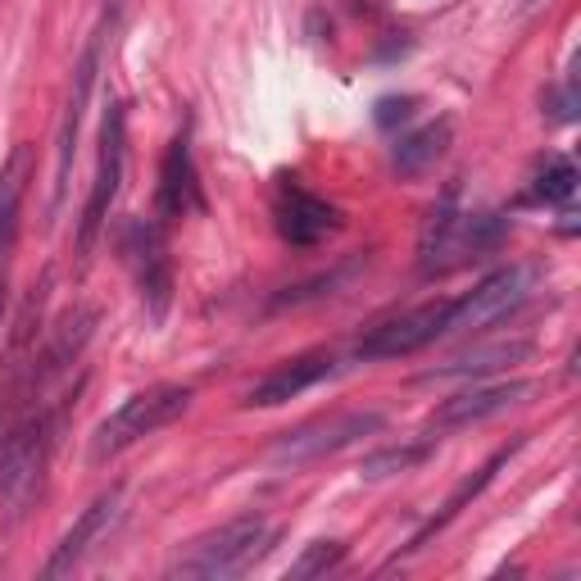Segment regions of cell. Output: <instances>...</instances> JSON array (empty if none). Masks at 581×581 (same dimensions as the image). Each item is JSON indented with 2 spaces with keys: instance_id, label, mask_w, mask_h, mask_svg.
Listing matches in <instances>:
<instances>
[{
  "instance_id": "cell-1",
  "label": "cell",
  "mask_w": 581,
  "mask_h": 581,
  "mask_svg": "<svg viewBox=\"0 0 581 581\" xmlns=\"http://www.w3.org/2000/svg\"><path fill=\"white\" fill-rule=\"evenodd\" d=\"M55 432H60V418L37 409V414H23L10 432L0 436V513L10 522H19L41 495Z\"/></svg>"
},
{
  "instance_id": "cell-5",
  "label": "cell",
  "mask_w": 581,
  "mask_h": 581,
  "mask_svg": "<svg viewBox=\"0 0 581 581\" xmlns=\"http://www.w3.org/2000/svg\"><path fill=\"white\" fill-rule=\"evenodd\" d=\"M123 168H128V109L119 100H109L105 123H100V159H96V182H91L87 209H82L78 223V259L87 264L91 250H96L100 232H105V218L114 209L123 191Z\"/></svg>"
},
{
  "instance_id": "cell-12",
  "label": "cell",
  "mask_w": 581,
  "mask_h": 581,
  "mask_svg": "<svg viewBox=\"0 0 581 581\" xmlns=\"http://www.w3.org/2000/svg\"><path fill=\"white\" fill-rule=\"evenodd\" d=\"M536 395V382H491V386H468V391L450 395L432 409V432H450V427H468V423H482L491 414H504L509 404L527 400Z\"/></svg>"
},
{
  "instance_id": "cell-15",
  "label": "cell",
  "mask_w": 581,
  "mask_h": 581,
  "mask_svg": "<svg viewBox=\"0 0 581 581\" xmlns=\"http://www.w3.org/2000/svg\"><path fill=\"white\" fill-rule=\"evenodd\" d=\"M155 209H159V223L168 218H182L191 209H200V187H196V164H191V141L182 132L164 155V168H159V196H155Z\"/></svg>"
},
{
  "instance_id": "cell-10",
  "label": "cell",
  "mask_w": 581,
  "mask_h": 581,
  "mask_svg": "<svg viewBox=\"0 0 581 581\" xmlns=\"http://www.w3.org/2000/svg\"><path fill=\"white\" fill-rule=\"evenodd\" d=\"M96 69H100V37L87 41L82 50L78 69H73V82H69V100H64V119H60V132H55V200H50V214H60L64 196H69V173H73V159H78V132H82V114H87V96H91V82H96Z\"/></svg>"
},
{
  "instance_id": "cell-7",
  "label": "cell",
  "mask_w": 581,
  "mask_h": 581,
  "mask_svg": "<svg viewBox=\"0 0 581 581\" xmlns=\"http://www.w3.org/2000/svg\"><path fill=\"white\" fill-rule=\"evenodd\" d=\"M527 296H532V268H522V264L500 268V273H491L486 282H477V291H468L463 300H454L450 318H445V336L482 332V327L509 318Z\"/></svg>"
},
{
  "instance_id": "cell-16",
  "label": "cell",
  "mask_w": 581,
  "mask_h": 581,
  "mask_svg": "<svg viewBox=\"0 0 581 581\" xmlns=\"http://www.w3.org/2000/svg\"><path fill=\"white\" fill-rule=\"evenodd\" d=\"M518 450H522V436H518V441H509V445H500V450H495L491 459H486L482 468H477V473H468V477H463V482H459V486H454V491H450V500L441 504V513H432V518H427V527H423V532L414 536V541H409V550H404V554L423 550V545L432 541L436 532H445V527H450V522L459 518V513L468 509V504H473L477 495H482L486 486L495 482V473H500V468H504V463H509V459H513V454H518Z\"/></svg>"
},
{
  "instance_id": "cell-14",
  "label": "cell",
  "mask_w": 581,
  "mask_h": 581,
  "mask_svg": "<svg viewBox=\"0 0 581 581\" xmlns=\"http://www.w3.org/2000/svg\"><path fill=\"white\" fill-rule=\"evenodd\" d=\"M277 232H282L291 246H318L323 237H332L336 227H341V214H336L327 200L309 196L300 187H286L277 196Z\"/></svg>"
},
{
  "instance_id": "cell-9",
  "label": "cell",
  "mask_w": 581,
  "mask_h": 581,
  "mask_svg": "<svg viewBox=\"0 0 581 581\" xmlns=\"http://www.w3.org/2000/svg\"><path fill=\"white\" fill-rule=\"evenodd\" d=\"M450 305H454V300H436V305L409 309V314H400V318H391V323L373 327V332L355 345V355L368 359V364H373V359H404V355H414V350L432 345L436 336H445Z\"/></svg>"
},
{
  "instance_id": "cell-22",
  "label": "cell",
  "mask_w": 581,
  "mask_h": 581,
  "mask_svg": "<svg viewBox=\"0 0 581 581\" xmlns=\"http://www.w3.org/2000/svg\"><path fill=\"white\" fill-rule=\"evenodd\" d=\"M345 559V545L341 541H314L305 545V554H300L291 568H286V581H314V577H327V572L336 568V563Z\"/></svg>"
},
{
  "instance_id": "cell-20",
  "label": "cell",
  "mask_w": 581,
  "mask_h": 581,
  "mask_svg": "<svg viewBox=\"0 0 581 581\" xmlns=\"http://www.w3.org/2000/svg\"><path fill=\"white\" fill-rule=\"evenodd\" d=\"M450 141H454V123L450 119L427 123V128L409 132V137L391 150V168H395V173H404V178H418V173H427V168L450 150Z\"/></svg>"
},
{
  "instance_id": "cell-19",
  "label": "cell",
  "mask_w": 581,
  "mask_h": 581,
  "mask_svg": "<svg viewBox=\"0 0 581 581\" xmlns=\"http://www.w3.org/2000/svg\"><path fill=\"white\" fill-rule=\"evenodd\" d=\"M91 332H96V309L91 305L69 309V314L60 318V327H55V341H50L46 355H41V368H32V386H46L50 377H60L64 368L82 355V345L91 341Z\"/></svg>"
},
{
  "instance_id": "cell-21",
  "label": "cell",
  "mask_w": 581,
  "mask_h": 581,
  "mask_svg": "<svg viewBox=\"0 0 581 581\" xmlns=\"http://www.w3.org/2000/svg\"><path fill=\"white\" fill-rule=\"evenodd\" d=\"M432 454V441H414V445H382V450L364 454V468L359 473L368 482H382V477H400V473H414L418 463H427Z\"/></svg>"
},
{
  "instance_id": "cell-23",
  "label": "cell",
  "mask_w": 581,
  "mask_h": 581,
  "mask_svg": "<svg viewBox=\"0 0 581 581\" xmlns=\"http://www.w3.org/2000/svg\"><path fill=\"white\" fill-rule=\"evenodd\" d=\"M572 191H577V168H572V159L554 155L550 164L536 173V196L563 205V200H572Z\"/></svg>"
},
{
  "instance_id": "cell-2",
  "label": "cell",
  "mask_w": 581,
  "mask_h": 581,
  "mask_svg": "<svg viewBox=\"0 0 581 581\" xmlns=\"http://www.w3.org/2000/svg\"><path fill=\"white\" fill-rule=\"evenodd\" d=\"M268 541V522L259 513L246 518H232L214 532L196 536L191 545H182L168 563V577L173 581H223V577H241L250 563L264 554Z\"/></svg>"
},
{
  "instance_id": "cell-13",
  "label": "cell",
  "mask_w": 581,
  "mask_h": 581,
  "mask_svg": "<svg viewBox=\"0 0 581 581\" xmlns=\"http://www.w3.org/2000/svg\"><path fill=\"white\" fill-rule=\"evenodd\" d=\"M336 373V359L332 355H300V359H286V364H277L268 377H259L255 386L246 391V409H277V404L296 400V395H305L309 386H318L323 377Z\"/></svg>"
},
{
  "instance_id": "cell-11",
  "label": "cell",
  "mask_w": 581,
  "mask_h": 581,
  "mask_svg": "<svg viewBox=\"0 0 581 581\" xmlns=\"http://www.w3.org/2000/svg\"><path fill=\"white\" fill-rule=\"evenodd\" d=\"M119 518H123V486H109V491L100 495L91 509H82V518L73 522L69 532L60 536L55 554H50L46 568H41V577H69V572L78 568V563L87 559V554L96 550V545L105 541L114 527H119Z\"/></svg>"
},
{
  "instance_id": "cell-6",
  "label": "cell",
  "mask_w": 581,
  "mask_h": 581,
  "mask_svg": "<svg viewBox=\"0 0 581 581\" xmlns=\"http://www.w3.org/2000/svg\"><path fill=\"white\" fill-rule=\"evenodd\" d=\"M386 427V414L377 409H341V414H323V418H309V423L291 427L273 441L268 459L282 463V468H300V463H314L323 454H336L345 445L364 441V436L382 432Z\"/></svg>"
},
{
  "instance_id": "cell-3",
  "label": "cell",
  "mask_w": 581,
  "mask_h": 581,
  "mask_svg": "<svg viewBox=\"0 0 581 581\" xmlns=\"http://www.w3.org/2000/svg\"><path fill=\"white\" fill-rule=\"evenodd\" d=\"M504 232H509V223L500 214H459L454 196H445L423 223L418 264H423V273H450L463 259L495 250L504 241Z\"/></svg>"
},
{
  "instance_id": "cell-4",
  "label": "cell",
  "mask_w": 581,
  "mask_h": 581,
  "mask_svg": "<svg viewBox=\"0 0 581 581\" xmlns=\"http://www.w3.org/2000/svg\"><path fill=\"white\" fill-rule=\"evenodd\" d=\"M191 409V386H150V391H137L96 427L91 436V459L105 463L114 454H123L128 445H137L141 436L159 432V427L178 423Z\"/></svg>"
},
{
  "instance_id": "cell-24",
  "label": "cell",
  "mask_w": 581,
  "mask_h": 581,
  "mask_svg": "<svg viewBox=\"0 0 581 581\" xmlns=\"http://www.w3.org/2000/svg\"><path fill=\"white\" fill-rule=\"evenodd\" d=\"M414 109H418V96H382V100H377V114H373V119H377V128L391 132L395 123H409V119H414Z\"/></svg>"
},
{
  "instance_id": "cell-18",
  "label": "cell",
  "mask_w": 581,
  "mask_h": 581,
  "mask_svg": "<svg viewBox=\"0 0 581 581\" xmlns=\"http://www.w3.org/2000/svg\"><path fill=\"white\" fill-rule=\"evenodd\" d=\"M32 178V146L19 141L0 168V277H5V264H10V250H14V232H19V205H23V191H28Z\"/></svg>"
},
{
  "instance_id": "cell-8",
  "label": "cell",
  "mask_w": 581,
  "mask_h": 581,
  "mask_svg": "<svg viewBox=\"0 0 581 581\" xmlns=\"http://www.w3.org/2000/svg\"><path fill=\"white\" fill-rule=\"evenodd\" d=\"M123 255L132 264V277H137V291L146 300L150 318L168 314V300H173V268H168V241H164V223H132L128 237H123Z\"/></svg>"
},
{
  "instance_id": "cell-17",
  "label": "cell",
  "mask_w": 581,
  "mask_h": 581,
  "mask_svg": "<svg viewBox=\"0 0 581 581\" xmlns=\"http://www.w3.org/2000/svg\"><path fill=\"white\" fill-rule=\"evenodd\" d=\"M532 355V341L527 336H509V341H486V345H468L463 355H454L450 364L432 368L427 373V382H436V377H491L500 373V368H513L522 364V359Z\"/></svg>"
}]
</instances>
